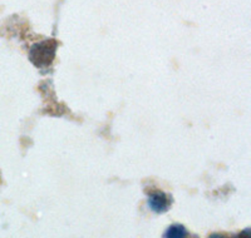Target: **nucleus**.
Returning a JSON list of instances; mask_svg holds the SVG:
<instances>
[{"label":"nucleus","mask_w":251,"mask_h":238,"mask_svg":"<svg viewBox=\"0 0 251 238\" xmlns=\"http://www.w3.org/2000/svg\"><path fill=\"white\" fill-rule=\"evenodd\" d=\"M58 43L55 40H46V42L38 43L31 47L29 57L38 68H46L50 66V63L54 59Z\"/></svg>","instance_id":"obj_1"},{"label":"nucleus","mask_w":251,"mask_h":238,"mask_svg":"<svg viewBox=\"0 0 251 238\" xmlns=\"http://www.w3.org/2000/svg\"><path fill=\"white\" fill-rule=\"evenodd\" d=\"M166 236L167 237H186L187 236V231L182 226H172L167 230Z\"/></svg>","instance_id":"obj_3"},{"label":"nucleus","mask_w":251,"mask_h":238,"mask_svg":"<svg viewBox=\"0 0 251 238\" xmlns=\"http://www.w3.org/2000/svg\"><path fill=\"white\" fill-rule=\"evenodd\" d=\"M149 196L150 208L156 213L167 212L172 206V197L161 190H153V192L149 193Z\"/></svg>","instance_id":"obj_2"}]
</instances>
